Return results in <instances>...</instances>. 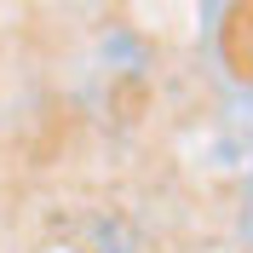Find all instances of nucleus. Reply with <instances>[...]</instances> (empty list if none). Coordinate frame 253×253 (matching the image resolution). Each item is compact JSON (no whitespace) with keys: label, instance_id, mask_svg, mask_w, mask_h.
<instances>
[]
</instances>
